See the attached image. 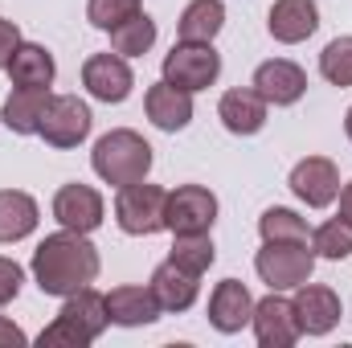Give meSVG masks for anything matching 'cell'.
Listing matches in <instances>:
<instances>
[{
  "mask_svg": "<svg viewBox=\"0 0 352 348\" xmlns=\"http://www.w3.org/2000/svg\"><path fill=\"white\" fill-rule=\"evenodd\" d=\"M0 345L4 348H12V345H25V332L8 320V316H0Z\"/></svg>",
  "mask_w": 352,
  "mask_h": 348,
  "instance_id": "cell-33",
  "label": "cell"
},
{
  "mask_svg": "<svg viewBox=\"0 0 352 348\" xmlns=\"http://www.w3.org/2000/svg\"><path fill=\"white\" fill-rule=\"evenodd\" d=\"M144 4L140 0H90L87 4V21L94 29H102V33H111L115 25H123L127 17H135Z\"/></svg>",
  "mask_w": 352,
  "mask_h": 348,
  "instance_id": "cell-30",
  "label": "cell"
},
{
  "mask_svg": "<svg viewBox=\"0 0 352 348\" xmlns=\"http://www.w3.org/2000/svg\"><path fill=\"white\" fill-rule=\"evenodd\" d=\"M54 217L62 221V230H78V234H94L107 217L102 193L90 184H62L54 193Z\"/></svg>",
  "mask_w": 352,
  "mask_h": 348,
  "instance_id": "cell-12",
  "label": "cell"
},
{
  "mask_svg": "<svg viewBox=\"0 0 352 348\" xmlns=\"http://www.w3.org/2000/svg\"><path fill=\"white\" fill-rule=\"evenodd\" d=\"M144 111H148V119L160 131H184L192 123V94L160 78L156 87H148V94H144Z\"/></svg>",
  "mask_w": 352,
  "mask_h": 348,
  "instance_id": "cell-20",
  "label": "cell"
},
{
  "mask_svg": "<svg viewBox=\"0 0 352 348\" xmlns=\"http://www.w3.org/2000/svg\"><path fill=\"white\" fill-rule=\"evenodd\" d=\"M320 74L332 87H352V37H332L320 54Z\"/></svg>",
  "mask_w": 352,
  "mask_h": 348,
  "instance_id": "cell-29",
  "label": "cell"
},
{
  "mask_svg": "<svg viewBox=\"0 0 352 348\" xmlns=\"http://www.w3.org/2000/svg\"><path fill=\"white\" fill-rule=\"evenodd\" d=\"M254 270L270 291H295L311 279L316 250L311 242H263V250L254 254Z\"/></svg>",
  "mask_w": 352,
  "mask_h": 348,
  "instance_id": "cell-4",
  "label": "cell"
},
{
  "mask_svg": "<svg viewBox=\"0 0 352 348\" xmlns=\"http://www.w3.org/2000/svg\"><path fill=\"white\" fill-rule=\"evenodd\" d=\"M168 259L176 266H184V270H192V274H205L213 266V259H217V250H213V238L209 234H173Z\"/></svg>",
  "mask_w": 352,
  "mask_h": 348,
  "instance_id": "cell-27",
  "label": "cell"
},
{
  "mask_svg": "<svg viewBox=\"0 0 352 348\" xmlns=\"http://www.w3.org/2000/svg\"><path fill=\"white\" fill-rule=\"evenodd\" d=\"M45 107H50V87H12V94L4 98L0 119L16 135H37Z\"/></svg>",
  "mask_w": 352,
  "mask_h": 348,
  "instance_id": "cell-22",
  "label": "cell"
},
{
  "mask_svg": "<svg viewBox=\"0 0 352 348\" xmlns=\"http://www.w3.org/2000/svg\"><path fill=\"white\" fill-rule=\"evenodd\" d=\"M221 74V54L205 41H176L173 54H164V83L188 90H209Z\"/></svg>",
  "mask_w": 352,
  "mask_h": 348,
  "instance_id": "cell-6",
  "label": "cell"
},
{
  "mask_svg": "<svg viewBox=\"0 0 352 348\" xmlns=\"http://www.w3.org/2000/svg\"><path fill=\"white\" fill-rule=\"evenodd\" d=\"M336 217H340V221H349V226H352V180L344 184V188H340V213H336Z\"/></svg>",
  "mask_w": 352,
  "mask_h": 348,
  "instance_id": "cell-34",
  "label": "cell"
},
{
  "mask_svg": "<svg viewBox=\"0 0 352 348\" xmlns=\"http://www.w3.org/2000/svg\"><path fill=\"white\" fill-rule=\"evenodd\" d=\"M82 87L90 90V98L111 107V102H127V94L135 87V74H131L123 54H94L82 62Z\"/></svg>",
  "mask_w": 352,
  "mask_h": 348,
  "instance_id": "cell-9",
  "label": "cell"
},
{
  "mask_svg": "<svg viewBox=\"0 0 352 348\" xmlns=\"http://www.w3.org/2000/svg\"><path fill=\"white\" fill-rule=\"evenodd\" d=\"M41 221V209L29 193L21 188H0V246L25 242Z\"/></svg>",
  "mask_w": 352,
  "mask_h": 348,
  "instance_id": "cell-21",
  "label": "cell"
},
{
  "mask_svg": "<svg viewBox=\"0 0 352 348\" xmlns=\"http://www.w3.org/2000/svg\"><path fill=\"white\" fill-rule=\"evenodd\" d=\"M291 193L307 205V209H328L340 197V173L328 156H307L291 168Z\"/></svg>",
  "mask_w": 352,
  "mask_h": 348,
  "instance_id": "cell-11",
  "label": "cell"
},
{
  "mask_svg": "<svg viewBox=\"0 0 352 348\" xmlns=\"http://www.w3.org/2000/svg\"><path fill=\"white\" fill-rule=\"evenodd\" d=\"M21 283H25V270H21L12 259H4V254H0V307H4V303H12V299L21 295Z\"/></svg>",
  "mask_w": 352,
  "mask_h": 348,
  "instance_id": "cell-31",
  "label": "cell"
},
{
  "mask_svg": "<svg viewBox=\"0 0 352 348\" xmlns=\"http://www.w3.org/2000/svg\"><path fill=\"white\" fill-rule=\"evenodd\" d=\"M164 205H168V193L160 184L135 180V184L119 188V197H115V221L131 238H152V234L164 230Z\"/></svg>",
  "mask_w": 352,
  "mask_h": 348,
  "instance_id": "cell-5",
  "label": "cell"
},
{
  "mask_svg": "<svg viewBox=\"0 0 352 348\" xmlns=\"http://www.w3.org/2000/svg\"><path fill=\"white\" fill-rule=\"evenodd\" d=\"M111 316H107V295H98L94 287H82L74 295H66L58 320L37 336L41 348H87L107 332Z\"/></svg>",
  "mask_w": 352,
  "mask_h": 348,
  "instance_id": "cell-2",
  "label": "cell"
},
{
  "mask_svg": "<svg viewBox=\"0 0 352 348\" xmlns=\"http://www.w3.org/2000/svg\"><path fill=\"white\" fill-rule=\"evenodd\" d=\"M258 234H263V242H311L307 221L295 209H283V205L266 209L258 217Z\"/></svg>",
  "mask_w": 352,
  "mask_h": 348,
  "instance_id": "cell-26",
  "label": "cell"
},
{
  "mask_svg": "<svg viewBox=\"0 0 352 348\" xmlns=\"http://www.w3.org/2000/svg\"><path fill=\"white\" fill-rule=\"evenodd\" d=\"M217 115L230 135H258L266 127V98L254 87H234L221 94Z\"/></svg>",
  "mask_w": 352,
  "mask_h": 348,
  "instance_id": "cell-19",
  "label": "cell"
},
{
  "mask_svg": "<svg viewBox=\"0 0 352 348\" xmlns=\"http://www.w3.org/2000/svg\"><path fill=\"white\" fill-rule=\"evenodd\" d=\"M250 316H254V299H250L246 283L221 279V283L213 287V295H209V324H213L221 336H234V332H242V328L250 324Z\"/></svg>",
  "mask_w": 352,
  "mask_h": 348,
  "instance_id": "cell-15",
  "label": "cell"
},
{
  "mask_svg": "<svg viewBox=\"0 0 352 348\" xmlns=\"http://www.w3.org/2000/svg\"><path fill=\"white\" fill-rule=\"evenodd\" d=\"M266 29H270L274 41L299 45L320 29V8H316V0H274L270 17H266Z\"/></svg>",
  "mask_w": 352,
  "mask_h": 348,
  "instance_id": "cell-17",
  "label": "cell"
},
{
  "mask_svg": "<svg viewBox=\"0 0 352 348\" xmlns=\"http://www.w3.org/2000/svg\"><path fill=\"white\" fill-rule=\"evenodd\" d=\"M250 324H254V340H258L263 348H291L295 340H299L295 307H291V299H283L278 291H270L266 299L254 303Z\"/></svg>",
  "mask_w": 352,
  "mask_h": 348,
  "instance_id": "cell-13",
  "label": "cell"
},
{
  "mask_svg": "<svg viewBox=\"0 0 352 348\" xmlns=\"http://www.w3.org/2000/svg\"><path fill=\"white\" fill-rule=\"evenodd\" d=\"M221 25H226V4L221 0H188L184 12H180V21H176V33H180V41H205V45H213V37L221 33Z\"/></svg>",
  "mask_w": 352,
  "mask_h": 348,
  "instance_id": "cell-24",
  "label": "cell"
},
{
  "mask_svg": "<svg viewBox=\"0 0 352 348\" xmlns=\"http://www.w3.org/2000/svg\"><path fill=\"white\" fill-rule=\"evenodd\" d=\"M152 295H156V303H160V312H188L192 303H197V295H201V274H192V270H184V266H176L173 259H164L156 270H152Z\"/></svg>",
  "mask_w": 352,
  "mask_h": 348,
  "instance_id": "cell-16",
  "label": "cell"
},
{
  "mask_svg": "<svg viewBox=\"0 0 352 348\" xmlns=\"http://www.w3.org/2000/svg\"><path fill=\"white\" fill-rule=\"evenodd\" d=\"M107 316L119 328H144V324H156L160 320V303H156L152 287L123 283V287H111L107 291Z\"/></svg>",
  "mask_w": 352,
  "mask_h": 348,
  "instance_id": "cell-18",
  "label": "cell"
},
{
  "mask_svg": "<svg viewBox=\"0 0 352 348\" xmlns=\"http://www.w3.org/2000/svg\"><path fill=\"white\" fill-rule=\"evenodd\" d=\"M344 131H349V140H352V107H349V115H344Z\"/></svg>",
  "mask_w": 352,
  "mask_h": 348,
  "instance_id": "cell-35",
  "label": "cell"
},
{
  "mask_svg": "<svg viewBox=\"0 0 352 348\" xmlns=\"http://www.w3.org/2000/svg\"><path fill=\"white\" fill-rule=\"evenodd\" d=\"M217 221V197L205 184H180L168 193L164 205V230L173 234H209Z\"/></svg>",
  "mask_w": 352,
  "mask_h": 348,
  "instance_id": "cell-8",
  "label": "cell"
},
{
  "mask_svg": "<svg viewBox=\"0 0 352 348\" xmlns=\"http://www.w3.org/2000/svg\"><path fill=\"white\" fill-rule=\"evenodd\" d=\"M250 87L266 98V107H295L303 94H307V74L287 62V58H270L254 70V83Z\"/></svg>",
  "mask_w": 352,
  "mask_h": 348,
  "instance_id": "cell-14",
  "label": "cell"
},
{
  "mask_svg": "<svg viewBox=\"0 0 352 348\" xmlns=\"http://www.w3.org/2000/svg\"><path fill=\"white\" fill-rule=\"evenodd\" d=\"M16 45H21V29H16V21L0 17V70H8V62H12V54H16Z\"/></svg>",
  "mask_w": 352,
  "mask_h": 348,
  "instance_id": "cell-32",
  "label": "cell"
},
{
  "mask_svg": "<svg viewBox=\"0 0 352 348\" xmlns=\"http://www.w3.org/2000/svg\"><path fill=\"white\" fill-rule=\"evenodd\" d=\"M295 324H299V336H328L336 324H340V295L332 287H316V283H303L295 287Z\"/></svg>",
  "mask_w": 352,
  "mask_h": 348,
  "instance_id": "cell-10",
  "label": "cell"
},
{
  "mask_svg": "<svg viewBox=\"0 0 352 348\" xmlns=\"http://www.w3.org/2000/svg\"><path fill=\"white\" fill-rule=\"evenodd\" d=\"M98 266H102L98 250L90 246L87 234L58 230V234L41 238L37 250H33V283L41 287V295L66 299V295L82 291L98 279Z\"/></svg>",
  "mask_w": 352,
  "mask_h": 348,
  "instance_id": "cell-1",
  "label": "cell"
},
{
  "mask_svg": "<svg viewBox=\"0 0 352 348\" xmlns=\"http://www.w3.org/2000/svg\"><path fill=\"white\" fill-rule=\"evenodd\" d=\"M90 168L98 180L123 188V184H135V180H148L152 173V144L131 131V127H115L107 135H98L94 152H90Z\"/></svg>",
  "mask_w": 352,
  "mask_h": 348,
  "instance_id": "cell-3",
  "label": "cell"
},
{
  "mask_svg": "<svg viewBox=\"0 0 352 348\" xmlns=\"http://www.w3.org/2000/svg\"><path fill=\"white\" fill-rule=\"evenodd\" d=\"M156 45V21L140 8L135 17H127L123 25L111 29V50L123 54V58H144L148 50Z\"/></svg>",
  "mask_w": 352,
  "mask_h": 348,
  "instance_id": "cell-25",
  "label": "cell"
},
{
  "mask_svg": "<svg viewBox=\"0 0 352 348\" xmlns=\"http://www.w3.org/2000/svg\"><path fill=\"white\" fill-rule=\"evenodd\" d=\"M90 127H94V115H90V107L78 98V94H50V107H45V115H41V127H37V135L50 144V148H78L82 140L90 135Z\"/></svg>",
  "mask_w": 352,
  "mask_h": 348,
  "instance_id": "cell-7",
  "label": "cell"
},
{
  "mask_svg": "<svg viewBox=\"0 0 352 348\" xmlns=\"http://www.w3.org/2000/svg\"><path fill=\"white\" fill-rule=\"evenodd\" d=\"M311 250H316V259H328V262L352 259V226L340 221V217L316 226L311 230Z\"/></svg>",
  "mask_w": 352,
  "mask_h": 348,
  "instance_id": "cell-28",
  "label": "cell"
},
{
  "mask_svg": "<svg viewBox=\"0 0 352 348\" xmlns=\"http://www.w3.org/2000/svg\"><path fill=\"white\" fill-rule=\"evenodd\" d=\"M54 74H58V66H54V54L45 45H37V41L16 45V54L8 62L12 87H54Z\"/></svg>",
  "mask_w": 352,
  "mask_h": 348,
  "instance_id": "cell-23",
  "label": "cell"
}]
</instances>
